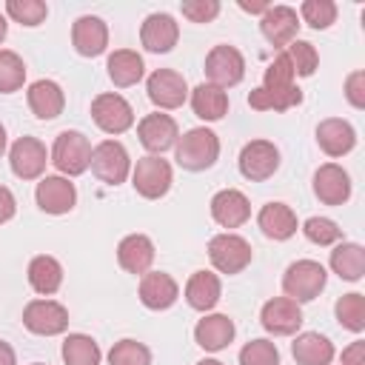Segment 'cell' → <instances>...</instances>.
<instances>
[{"label": "cell", "mask_w": 365, "mask_h": 365, "mask_svg": "<svg viewBox=\"0 0 365 365\" xmlns=\"http://www.w3.org/2000/svg\"><path fill=\"white\" fill-rule=\"evenodd\" d=\"M302 234H305L308 242L322 245V248L325 245H336L342 240V228L334 220H328V217H308L302 222Z\"/></svg>", "instance_id": "ab89813d"}, {"label": "cell", "mask_w": 365, "mask_h": 365, "mask_svg": "<svg viewBox=\"0 0 365 365\" xmlns=\"http://www.w3.org/2000/svg\"><path fill=\"white\" fill-rule=\"evenodd\" d=\"M317 143L328 157H345L356 145V131L342 117H328L317 125Z\"/></svg>", "instance_id": "603a6c76"}, {"label": "cell", "mask_w": 365, "mask_h": 365, "mask_svg": "<svg viewBox=\"0 0 365 365\" xmlns=\"http://www.w3.org/2000/svg\"><path fill=\"white\" fill-rule=\"evenodd\" d=\"M48 163H54L60 177H80L88 168V163H91V143H88V137L83 131H60L54 145H51Z\"/></svg>", "instance_id": "3957f363"}, {"label": "cell", "mask_w": 365, "mask_h": 365, "mask_svg": "<svg viewBox=\"0 0 365 365\" xmlns=\"http://www.w3.org/2000/svg\"><path fill=\"white\" fill-rule=\"evenodd\" d=\"M174 182V171L168 165V160L157 157V154H148V157H140L137 165L131 168V185L140 197L145 200H160L168 194Z\"/></svg>", "instance_id": "8992f818"}, {"label": "cell", "mask_w": 365, "mask_h": 365, "mask_svg": "<svg viewBox=\"0 0 365 365\" xmlns=\"http://www.w3.org/2000/svg\"><path fill=\"white\" fill-rule=\"evenodd\" d=\"M177 165L185 171H205L220 157V137L211 128H188L177 140Z\"/></svg>", "instance_id": "6da1fadb"}, {"label": "cell", "mask_w": 365, "mask_h": 365, "mask_svg": "<svg viewBox=\"0 0 365 365\" xmlns=\"http://www.w3.org/2000/svg\"><path fill=\"white\" fill-rule=\"evenodd\" d=\"M63 362L66 365H100L103 351L88 334H68L63 339Z\"/></svg>", "instance_id": "d6a6232c"}, {"label": "cell", "mask_w": 365, "mask_h": 365, "mask_svg": "<svg viewBox=\"0 0 365 365\" xmlns=\"http://www.w3.org/2000/svg\"><path fill=\"white\" fill-rule=\"evenodd\" d=\"M108 365H151V351L137 339H120L108 351Z\"/></svg>", "instance_id": "60d3db41"}, {"label": "cell", "mask_w": 365, "mask_h": 365, "mask_svg": "<svg viewBox=\"0 0 365 365\" xmlns=\"http://www.w3.org/2000/svg\"><path fill=\"white\" fill-rule=\"evenodd\" d=\"M222 297V282L217 274L211 271H194L185 282V302L194 308V311H211Z\"/></svg>", "instance_id": "83f0119b"}, {"label": "cell", "mask_w": 365, "mask_h": 365, "mask_svg": "<svg viewBox=\"0 0 365 365\" xmlns=\"http://www.w3.org/2000/svg\"><path fill=\"white\" fill-rule=\"evenodd\" d=\"M331 271L345 282H359L365 274V248L359 242H339L331 251Z\"/></svg>", "instance_id": "f546056e"}, {"label": "cell", "mask_w": 365, "mask_h": 365, "mask_svg": "<svg viewBox=\"0 0 365 365\" xmlns=\"http://www.w3.org/2000/svg\"><path fill=\"white\" fill-rule=\"evenodd\" d=\"M334 314H336V322L345 328V331H354V334H362L365 331V297L362 294H345L336 299L334 305Z\"/></svg>", "instance_id": "e575fe53"}, {"label": "cell", "mask_w": 365, "mask_h": 365, "mask_svg": "<svg viewBox=\"0 0 365 365\" xmlns=\"http://www.w3.org/2000/svg\"><path fill=\"white\" fill-rule=\"evenodd\" d=\"M302 23H308L311 29H328L334 20H336V3L334 0H305L299 6V14H297Z\"/></svg>", "instance_id": "b9f144b4"}, {"label": "cell", "mask_w": 365, "mask_h": 365, "mask_svg": "<svg viewBox=\"0 0 365 365\" xmlns=\"http://www.w3.org/2000/svg\"><path fill=\"white\" fill-rule=\"evenodd\" d=\"M191 108L200 120L205 123H217L228 114V94L211 83H200L194 91H191Z\"/></svg>", "instance_id": "4dcf8cb0"}, {"label": "cell", "mask_w": 365, "mask_h": 365, "mask_svg": "<svg viewBox=\"0 0 365 365\" xmlns=\"http://www.w3.org/2000/svg\"><path fill=\"white\" fill-rule=\"evenodd\" d=\"M26 83V63L17 51L0 48V94L20 91Z\"/></svg>", "instance_id": "d590c367"}, {"label": "cell", "mask_w": 365, "mask_h": 365, "mask_svg": "<svg viewBox=\"0 0 365 365\" xmlns=\"http://www.w3.org/2000/svg\"><path fill=\"white\" fill-rule=\"evenodd\" d=\"M291 356L297 365H331L336 351L325 334L305 331V334H297V339L291 342Z\"/></svg>", "instance_id": "4316f807"}, {"label": "cell", "mask_w": 365, "mask_h": 365, "mask_svg": "<svg viewBox=\"0 0 365 365\" xmlns=\"http://www.w3.org/2000/svg\"><path fill=\"white\" fill-rule=\"evenodd\" d=\"M91 120L106 134H123L134 125V108L123 94L106 91L91 100Z\"/></svg>", "instance_id": "ba28073f"}, {"label": "cell", "mask_w": 365, "mask_h": 365, "mask_svg": "<svg viewBox=\"0 0 365 365\" xmlns=\"http://www.w3.org/2000/svg\"><path fill=\"white\" fill-rule=\"evenodd\" d=\"M71 46L80 57H100L108 48V26L97 14H83L71 26Z\"/></svg>", "instance_id": "d6986e66"}, {"label": "cell", "mask_w": 365, "mask_h": 365, "mask_svg": "<svg viewBox=\"0 0 365 365\" xmlns=\"http://www.w3.org/2000/svg\"><path fill=\"white\" fill-rule=\"evenodd\" d=\"M259 31L262 37L277 46V48H285L297 40V31H299V17H297V9L291 6H271L262 17H259Z\"/></svg>", "instance_id": "ac0fdd59"}, {"label": "cell", "mask_w": 365, "mask_h": 365, "mask_svg": "<svg viewBox=\"0 0 365 365\" xmlns=\"http://www.w3.org/2000/svg\"><path fill=\"white\" fill-rule=\"evenodd\" d=\"M0 365H17V356H14V348L9 342L0 339Z\"/></svg>", "instance_id": "681fc988"}, {"label": "cell", "mask_w": 365, "mask_h": 365, "mask_svg": "<svg viewBox=\"0 0 365 365\" xmlns=\"http://www.w3.org/2000/svg\"><path fill=\"white\" fill-rule=\"evenodd\" d=\"M211 217L222 228H240L251 217V202L237 188H222L211 197Z\"/></svg>", "instance_id": "44dd1931"}, {"label": "cell", "mask_w": 365, "mask_h": 365, "mask_svg": "<svg viewBox=\"0 0 365 365\" xmlns=\"http://www.w3.org/2000/svg\"><path fill=\"white\" fill-rule=\"evenodd\" d=\"M117 262H120L123 271H128L134 277H143L151 268V262H154V242H151V237H145V234L123 237L120 245H117Z\"/></svg>", "instance_id": "d4e9b609"}, {"label": "cell", "mask_w": 365, "mask_h": 365, "mask_svg": "<svg viewBox=\"0 0 365 365\" xmlns=\"http://www.w3.org/2000/svg\"><path fill=\"white\" fill-rule=\"evenodd\" d=\"M205 77L211 86L217 88H231L237 83H242L245 77V57L237 46H228V43H220L214 46L208 54H205Z\"/></svg>", "instance_id": "52a82bcc"}, {"label": "cell", "mask_w": 365, "mask_h": 365, "mask_svg": "<svg viewBox=\"0 0 365 365\" xmlns=\"http://www.w3.org/2000/svg\"><path fill=\"white\" fill-rule=\"evenodd\" d=\"M46 163H48V151L37 137H20L9 148V165H11L14 177H20V180L43 177Z\"/></svg>", "instance_id": "4fadbf2b"}, {"label": "cell", "mask_w": 365, "mask_h": 365, "mask_svg": "<svg viewBox=\"0 0 365 365\" xmlns=\"http://www.w3.org/2000/svg\"><path fill=\"white\" fill-rule=\"evenodd\" d=\"M257 225H259V231H262L268 240H274V242L291 240V237L297 234V228H299L297 214H294L291 205H285V202H265V205L259 208V214H257Z\"/></svg>", "instance_id": "cb8c5ba5"}, {"label": "cell", "mask_w": 365, "mask_h": 365, "mask_svg": "<svg viewBox=\"0 0 365 365\" xmlns=\"http://www.w3.org/2000/svg\"><path fill=\"white\" fill-rule=\"evenodd\" d=\"M180 297V285L171 274L165 271H145L140 277V302L148 311H165L177 302Z\"/></svg>", "instance_id": "ffe728a7"}, {"label": "cell", "mask_w": 365, "mask_h": 365, "mask_svg": "<svg viewBox=\"0 0 365 365\" xmlns=\"http://www.w3.org/2000/svg\"><path fill=\"white\" fill-rule=\"evenodd\" d=\"M251 257H254L251 242L240 234L225 231V234H217V237L208 240V259L220 274L231 277V274L245 271L251 265Z\"/></svg>", "instance_id": "277c9868"}, {"label": "cell", "mask_w": 365, "mask_h": 365, "mask_svg": "<svg viewBox=\"0 0 365 365\" xmlns=\"http://www.w3.org/2000/svg\"><path fill=\"white\" fill-rule=\"evenodd\" d=\"M342 365H365V342L356 339L342 351Z\"/></svg>", "instance_id": "7dc6e473"}, {"label": "cell", "mask_w": 365, "mask_h": 365, "mask_svg": "<svg viewBox=\"0 0 365 365\" xmlns=\"http://www.w3.org/2000/svg\"><path fill=\"white\" fill-rule=\"evenodd\" d=\"M34 200L46 214H68L77 205V188L74 182H68V177L51 174V177H40L37 188H34Z\"/></svg>", "instance_id": "5bb4252c"}, {"label": "cell", "mask_w": 365, "mask_h": 365, "mask_svg": "<svg viewBox=\"0 0 365 365\" xmlns=\"http://www.w3.org/2000/svg\"><path fill=\"white\" fill-rule=\"evenodd\" d=\"M6 14L20 26H40L48 17V6L43 0H6Z\"/></svg>", "instance_id": "8d00e7d4"}, {"label": "cell", "mask_w": 365, "mask_h": 365, "mask_svg": "<svg viewBox=\"0 0 365 365\" xmlns=\"http://www.w3.org/2000/svg\"><path fill=\"white\" fill-rule=\"evenodd\" d=\"M26 100L37 120H54L66 108V94L54 80H34L26 91Z\"/></svg>", "instance_id": "7402d4cb"}, {"label": "cell", "mask_w": 365, "mask_h": 365, "mask_svg": "<svg viewBox=\"0 0 365 365\" xmlns=\"http://www.w3.org/2000/svg\"><path fill=\"white\" fill-rule=\"evenodd\" d=\"M6 34H9V23H6V17L0 14V43L6 40Z\"/></svg>", "instance_id": "f907efd6"}, {"label": "cell", "mask_w": 365, "mask_h": 365, "mask_svg": "<svg viewBox=\"0 0 365 365\" xmlns=\"http://www.w3.org/2000/svg\"><path fill=\"white\" fill-rule=\"evenodd\" d=\"M259 322L274 336H291L302 325V308H299V302H294L288 297H274L262 305Z\"/></svg>", "instance_id": "9a60e30c"}, {"label": "cell", "mask_w": 365, "mask_h": 365, "mask_svg": "<svg viewBox=\"0 0 365 365\" xmlns=\"http://www.w3.org/2000/svg\"><path fill=\"white\" fill-rule=\"evenodd\" d=\"M14 214H17V200H14V194H11L6 185H0V225L9 222Z\"/></svg>", "instance_id": "bcb514c9"}, {"label": "cell", "mask_w": 365, "mask_h": 365, "mask_svg": "<svg viewBox=\"0 0 365 365\" xmlns=\"http://www.w3.org/2000/svg\"><path fill=\"white\" fill-rule=\"evenodd\" d=\"M29 285H31L37 294H43V297L57 294L60 285H63V265H60L54 257H48V254L34 257V259L29 262Z\"/></svg>", "instance_id": "1f68e13d"}, {"label": "cell", "mask_w": 365, "mask_h": 365, "mask_svg": "<svg viewBox=\"0 0 365 365\" xmlns=\"http://www.w3.org/2000/svg\"><path fill=\"white\" fill-rule=\"evenodd\" d=\"M279 168V148L271 140H251L240 151V174L251 182L274 177Z\"/></svg>", "instance_id": "30bf717a"}, {"label": "cell", "mask_w": 365, "mask_h": 365, "mask_svg": "<svg viewBox=\"0 0 365 365\" xmlns=\"http://www.w3.org/2000/svg\"><path fill=\"white\" fill-rule=\"evenodd\" d=\"M240 365H279V351L271 339H251L240 348Z\"/></svg>", "instance_id": "7bdbcfd3"}, {"label": "cell", "mask_w": 365, "mask_h": 365, "mask_svg": "<svg viewBox=\"0 0 365 365\" xmlns=\"http://www.w3.org/2000/svg\"><path fill=\"white\" fill-rule=\"evenodd\" d=\"M237 328H234V319L228 314H205L197 325H194V339L202 351H222L231 345Z\"/></svg>", "instance_id": "484cf974"}, {"label": "cell", "mask_w": 365, "mask_h": 365, "mask_svg": "<svg viewBox=\"0 0 365 365\" xmlns=\"http://www.w3.org/2000/svg\"><path fill=\"white\" fill-rule=\"evenodd\" d=\"M145 91H148V100L163 108V111H171V108H180L188 97V83L180 71L174 68H157L148 83H145Z\"/></svg>", "instance_id": "7c38bea8"}, {"label": "cell", "mask_w": 365, "mask_h": 365, "mask_svg": "<svg viewBox=\"0 0 365 365\" xmlns=\"http://www.w3.org/2000/svg\"><path fill=\"white\" fill-rule=\"evenodd\" d=\"M314 197L322 205H345L351 197V177L342 165L325 163L314 171Z\"/></svg>", "instance_id": "e0dca14e"}, {"label": "cell", "mask_w": 365, "mask_h": 365, "mask_svg": "<svg viewBox=\"0 0 365 365\" xmlns=\"http://www.w3.org/2000/svg\"><path fill=\"white\" fill-rule=\"evenodd\" d=\"M299 103H302V91L297 86L288 88V91H268V88L259 86V88H254L248 94V106L254 111H288V108H294Z\"/></svg>", "instance_id": "836d02e7"}, {"label": "cell", "mask_w": 365, "mask_h": 365, "mask_svg": "<svg viewBox=\"0 0 365 365\" xmlns=\"http://www.w3.org/2000/svg\"><path fill=\"white\" fill-rule=\"evenodd\" d=\"M31 365H43V362H31Z\"/></svg>", "instance_id": "db71d44e"}, {"label": "cell", "mask_w": 365, "mask_h": 365, "mask_svg": "<svg viewBox=\"0 0 365 365\" xmlns=\"http://www.w3.org/2000/svg\"><path fill=\"white\" fill-rule=\"evenodd\" d=\"M237 6L242 9V11H248V14H265L268 9H271V3H265V0H259V3H248V0H237Z\"/></svg>", "instance_id": "c3c4849f"}, {"label": "cell", "mask_w": 365, "mask_h": 365, "mask_svg": "<svg viewBox=\"0 0 365 365\" xmlns=\"http://www.w3.org/2000/svg\"><path fill=\"white\" fill-rule=\"evenodd\" d=\"M88 168L94 171V177L106 185H120L125 182V177L131 174V157L125 151V145L120 140H103L91 148V163Z\"/></svg>", "instance_id": "5b68a950"}, {"label": "cell", "mask_w": 365, "mask_h": 365, "mask_svg": "<svg viewBox=\"0 0 365 365\" xmlns=\"http://www.w3.org/2000/svg\"><path fill=\"white\" fill-rule=\"evenodd\" d=\"M6 154V128L0 125V157Z\"/></svg>", "instance_id": "816d5d0a"}, {"label": "cell", "mask_w": 365, "mask_h": 365, "mask_svg": "<svg viewBox=\"0 0 365 365\" xmlns=\"http://www.w3.org/2000/svg\"><path fill=\"white\" fill-rule=\"evenodd\" d=\"M180 11L191 23H211L220 14V3L217 0H185L180 3Z\"/></svg>", "instance_id": "ee69618b"}, {"label": "cell", "mask_w": 365, "mask_h": 365, "mask_svg": "<svg viewBox=\"0 0 365 365\" xmlns=\"http://www.w3.org/2000/svg\"><path fill=\"white\" fill-rule=\"evenodd\" d=\"M197 365H222V362H220V359H200Z\"/></svg>", "instance_id": "f5cc1de1"}, {"label": "cell", "mask_w": 365, "mask_h": 365, "mask_svg": "<svg viewBox=\"0 0 365 365\" xmlns=\"http://www.w3.org/2000/svg\"><path fill=\"white\" fill-rule=\"evenodd\" d=\"M23 325L37 336H57L68 328V311L57 299H31L23 308Z\"/></svg>", "instance_id": "9c48e42d"}, {"label": "cell", "mask_w": 365, "mask_h": 365, "mask_svg": "<svg viewBox=\"0 0 365 365\" xmlns=\"http://www.w3.org/2000/svg\"><path fill=\"white\" fill-rule=\"evenodd\" d=\"M282 51H285V57H288V63H291V68H294L297 77H311L317 71V66H319L317 48L311 43H305V40H294Z\"/></svg>", "instance_id": "74e56055"}, {"label": "cell", "mask_w": 365, "mask_h": 365, "mask_svg": "<svg viewBox=\"0 0 365 365\" xmlns=\"http://www.w3.org/2000/svg\"><path fill=\"white\" fill-rule=\"evenodd\" d=\"M328 282V271L317 259H297L282 274V291L294 302H311L322 294Z\"/></svg>", "instance_id": "7a4b0ae2"}, {"label": "cell", "mask_w": 365, "mask_h": 365, "mask_svg": "<svg viewBox=\"0 0 365 365\" xmlns=\"http://www.w3.org/2000/svg\"><path fill=\"white\" fill-rule=\"evenodd\" d=\"M137 137H140V145L151 154H163L168 151L171 145H177L180 140V128H177V120L171 114H163V111H154V114H145L140 123H137Z\"/></svg>", "instance_id": "8fae6325"}, {"label": "cell", "mask_w": 365, "mask_h": 365, "mask_svg": "<svg viewBox=\"0 0 365 365\" xmlns=\"http://www.w3.org/2000/svg\"><path fill=\"white\" fill-rule=\"evenodd\" d=\"M345 100L354 106V108H365V71L356 68L345 77Z\"/></svg>", "instance_id": "f6af8a7d"}, {"label": "cell", "mask_w": 365, "mask_h": 365, "mask_svg": "<svg viewBox=\"0 0 365 365\" xmlns=\"http://www.w3.org/2000/svg\"><path fill=\"white\" fill-rule=\"evenodd\" d=\"M108 80L117 86V88H128V86H137L145 74V66H143V57L131 48H117L108 54Z\"/></svg>", "instance_id": "f1b7e54d"}, {"label": "cell", "mask_w": 365, "mask_h": 365, "mask_svg": "<svg viewBox=\"0 0 365 365\" xmlns=\"http://www.w3.org/2000/svg\"><path fill=\"white\" fill-rule=\"evenodd\" d=\"M294 80H297V74H294V68H291V63H288L285 51H279V54L268 63V68H265L262 88H268V91H288V88H294V86H297Z\"/></svg>", "instance_id": "f35d334b"}, {"label": "cell", "mask_w": 365, "mask_h": 365, "mask_svg": "<svg viewBox=\"0 0 365 365\" xmlns=\"http://www.w3.org/2000/svg\"><path fill=\"white\" fill-rule=\"evenodd\" d=\"M180 40V26L171 14L165 11H154L143 20L140 26V43L145 51L151 54H168Z\"/></svg>", "instance_id": "2e32d148"}]
</instances>
